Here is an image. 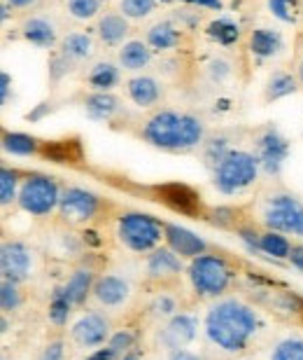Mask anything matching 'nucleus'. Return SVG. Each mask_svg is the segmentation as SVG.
Here are the masks:
<instances>
[{
	"instance_id": "27",
	"label": "nucleus",
	"mask_w": 303,
	"mask_h": 360,
	"mask_svg": "<svg viewBox=\"0 0 303 360\" xmlns=\"http://www.w3.org/2000/svg\"><path fill=\"white\" fill-rule=\"evenodd\" d=\"M63 59L70 61H82L91 54L93 42L86 33H70L66 40H63Z\"/></svg>"
},
{
	"instance_id": "7",
	"label": "nucleus",
	"mask_w": 303,
	"mask_h": 360,
	"mask_svg": "<svg viewBox=\"0 0 303 360\" xmlns=\"http://www.w3.org/2000/svg\"><path fill=\"white\" fill-rule=\"evenodd\" d=\"M142 136L156 148L182 150V115L173 110L156 112L142 129Z\"/></svg>"
},
{
	"instance_id": "30",
	"label": "nucleus",
	"mask_w": 303,
	"mask_h": 360,
	"mask_svg": "<svg viewBox=\"0 0 303 360\" xmlns=\"http://www.w3.org/2000/svg\"><path fill=\"white\" fill-rule=\"evenodd\" d=\"M297 91V82H294L292 75L287 73H276L266 84V101H276L283 96H290V94Z\"/></svg>"
},
{
	"instance_id": "5",
	"label": "nucleus",
	"mask_w": 303,
	"mask_h": 360,
	"mask_svg": "<svg viewBox=\"0 0 303 360\" xmlns=\"http://www.w3.org/2000/svg\"><path fill=\"white\" fill-rule=\"evenodd\" d=\"M61 201L59 185L49 176H31L19 190V206L26 213L33 215H47L52 213Z\"/></svg>"
},
{
	"instance_id": "44",
	"label": "nucleus",
	"mask_w": 303,
	"mask_h": 360,
	"mask_svg": "<svg viewBox=\"0 0 303 360\" xmlns=\"http://www.w3.org/2000/svg\"><path fill=\"white\" fill-rule=\"evenodd\" d=\"M290 260H292V264H294V267H297L299 271H303V246H292Z\"/></svg>"
},
{
	"instance_id": "18",
	"label": "nucleus",
	"mask_w": 303,
	"mask_h": 360,
	"mask_svg": "<svg viewBox=\"0 0 303 360\" xmlns=\"http://www.w3.org/2000/svg\"><path fill=\"white\" fill-rule=\"evenodd\" d=\"M21 35L33 42V45L38 47H52L56 42V31H54V24L52 21H47L45 17H31L24 21V26H21Z\"/></svg>"
},
{
	"instance_id": "49",
	"label": "nucleus",
	"mask_w": 303,
	"mask_h": 360,
	"mask_svg": "<svg viewBox=\"0 0 303 360\" xmlns=\"http://www.w3.org/2000/svg\"><path fill=\"white\" fill-rule=\"evenodd\" d=\"M119 360H140V358H138V354H124Z\"/></svg>"
},
{
	"instance_id": "10",
	"label": "nucleus",
	"mask_w": 303,
	"mask_h": 360,
	"mask_svg": "<svg viewBox=\"0 0 303 360\" xmlns=\"http://www.w3.org/2000/svg\"><path fill=\"white\" fill-rule=\"evenodd\" d=\"M0 269H3L5 281H24L31 271V250L19 241H7L0 250Z\"/></svg>"
},
{
	"instance_id": "9",
	"label": "nucleus",
	"mask_w": 303,
	"mask_h": 360,
	"mask_svg": "<svg viewBox=\"0 0 303 360\" xmlns=\"http://www.w3.org/2000/svg\"><path fill=\"white\" fill-rule=\"evenodd\" d=\"M98 206H100V201L96 194L89 190H82V187H70V190L61 194V201H59L61 215L70 222L91 220L93 215L98 213Z\"/></svg>"
},
{
	"instance_id": "2",
	"label": "nucleus",
	"mask_w": 303,
	"mask_h": 360,
	"mask_svg": "<svg viewBox=\"0 0 303 360\" xmlns=\"http://www.w3.org/2000/svg\"><path fill=\"white\" fill-rule=\"evenodd\" d=\"M257 174H259V160L255 155L243 153V150L227 153L224 160L215 169V187L222 194H236L255 183Z\"/></svg>"
},
{
	"instance_id": "39",
	"label": "nucleus",
	"mask_w": 303,
	"mask_h": 360,
	"mask_svg": "<svg viewBox=\"0 0 303 360\" xmlns=\"http://www.w3.org/2000/svg\"><path fill=\"white\" fill-rule=\"evenodd\" d=\"M152 311L168 316V314L175 311V300L168 297V295H159V297L154 300V304H152Z\"/></svg>"
},
{
	"instance_id": "6",
	"label": "nucleus",
	"mask_w": 303,
	"mask_h": 360,
	"mask_svg": "<svg viewBox=\"0 0 303 360\" xmlns=\"http://www.w3.org/2000/svg\"><path fill=\"white\" fill-rule=\"evenodd\" d=\"M264 220L273 232L303 236V204L290 194H276L269 199Z\"/></svg>"
},
{
	"instance_id": "34",
	"label": "nucleus",
	"mask_w": 303,
	"mask_h": 360,
	"mask_svg": "<svg viewBox=\"0 0 303 360\" xmlns=\"http://www.w3.org/2000/svg\"><path fill=\"white\" fill-rule=\"evenodd\" d=\"M17 185H19L17 171L14 169L0 171V201H3V206H7L10 201L17 199Z\"/></svg>"
},
{
	"instance_id": "43",
	"label": "nucleus",
	"mask_w": 303,
	"mask_h": 360,
	"mask_svg": "<svg viewBox=\"0 0 303 360\" xmlns=\"http://www.w3.org/2000/svg\"><path fill=\"white\" fill-rule=\"evenodd\" d=\"M86 360H117V354H114L110 347H105V349H98L96 354H91Z\"/></svg>"
},
{
	"instance_id": "4",
	"label": "nucleus",
	"mask_w": 303,
	"mask_h": 360,
	"mask_svg": "<svg viewBox=\"0 0 303 360\" xmlns=\"http://www.w3.org/2000/svg\"><path fill=\"white\" fill-rule=\"evenodd\" d=\"M189 278L198 295H220L227 290L231 269L227 260H222L217 255H198L191 260Z\"/></svg>"
},
{
	"instance_id": "41",
	"label": "nucleus",
	"mask_w": 303,
	"mask_h": 360,
	"mask_svg": "<svg viewBox=\"0 0 303 360\" xmlns=\"http://www.w3.org/2000/svg\"><path fill=\"white\" fill-rule=\"evenodd\" d=\"M234 211L231 208H217V211H213V222L215 225H220V227H229V225H234Z\"/></svg>"
},
{
	"instance_id": "38",
	"label": "nucleus",
	"mask_w": 303,
	"mask_h": 360,
	"mask_svg": "<svg viewBox=\"0 0 303 360\" xmlns=\"http://www.w3.org/2000/svg\"><path fill=\"white\" fill-rule=\"evenodd\" d=\"M133 342H135V337L131 333H126V330H121V333L112 335V340H110L107 347H110L117 356H124V354H128V351L133 349Z\"/></svg>"
},
{
	"instance_id": "8",
	"label": "nucleus",
	"mask_w": 303,
	"mask_h": 360,
	"mask_svg": "<svg viewBox=\"0 0 303 360\" xmlns=\"http://www.w3.org/2000/svg\"><path fill=\"white\" fill-rule=\"evenodd\" d=\"M156 199L173 211L182 215H198L201 213V197L196 190H191L184 183H163L154 187Z\"/></svg>"
},
{
	"instance_id": "25",
	"label": "nucleus",
	"mask_w": 303,
	"mask_h": 360,
	"mask_svg": "<svg viewBox=\"0 0 303 360\" xmlns=\"http://www.w3.org/2000/svg\"><path fill=\"white\" fill-rule=\"evenodd\" d=\"M119 82V70L114 63H107V61H100L96 66L91 68L89 73V84L93 89L98 91H110L114 84Z\"/></svg>"
},
{
	"instance_id": "22",
	"label": "nucleus",
	"mask_w": 303,
	"mask_h": 360,
	"mask_svg": "<svg viewBox=\"0 0 303 360\" xmlns=\"http://www.w3.org/2000/svg\"><path fill=\"white\" fill-rule=\"evenodd\" d=\"M98 35L107 45H119L128 35V24L124 14H105L98 21Z\"/></svg>"
},
{
	"instance_id": "45",
	"label": "nucleus",
	"mask_w": 303,
	"mask_h": 360,
	"mask_svg": "<svg viewBox=\"0 0 303 360\" xmlns=\"http://www.w3.org/2000/svg\"><path fill=\"white\" fill-rule=\"evenodd\" d=\"M0 98H3V103H7V98H10V75L7 73L0 75Z\"/></svg>"
},
{
	"instance_id": "24",
	"label": "nucleus",
	"mask_w": 303,
	"mask_h": 360,
	"mask_svg": "<svg viewBox=\"0 0 303 360\" xmlns=\"http://www.w3.org/2000/svg\"><path fill=\"white\" fill-rule=\"evenodd\" d=\"M91 285H93L91 271L89 269H77L73 276L68 278V283L63 290H66V295L70 297L73 304H82V302L86 300V295L91 292Z\"/></svg>"
},
{
	"instance_id": "23",
	"label": "nucleus",
	"mask_w": 303,
	"mask_h": 360,
	"mask_svg": "<svg viewBox=\"0 0 303 360\" xmlns=\"http://www.w3.org/2000/svg\"><path fill=\"white\" fill-rule=\"evenodd\" d=\"M147 42L154 49H173L180 42V33L168 21H159L147 31Z\"/></svg>"
},
{
	"instance_id": "13",
	"label": "nucleus",
	"mask_w": 303,
	"mask_h": 360,
	"mask_svg": "<svg viewBox=\"0 0 303 360\" xmlns=\"http://www.w3.org/2000/svg\"><path fill=\"white\" fill-rule=\"evenodd\" d=\"M196 330H198V321L194 319V316H189V314L173 316V319L168 321V326L163 328L161 342L173 351L184 349L187 344L196 337Z\"/></svg>"
},
{
	"instance_id": "28",
	"label": "nucleus",
	"mask_w": 303,
	"mask_h": 360,
	"mask_svg": "<svg viewBox=\"0 0 303 360\" xmlns=\"http://www.w3.org/2000/svg\"><path fill=\"white\" fill-rule=\"evenodd\" d=\"M259 250L271 257H278V260H283V257H290L292 253V243L285 239L283 232H266L259 236Z\"/></svg>"
},
{
	"instance_id": "17",
	"label": "nucleus",
	"mask_w": 303,
	"mask_h": 360,
	"mask_svg": "<svg viewBox=\"0 0 303 360\" xmlns=\"http://www.w3.org/2000/svg\"><path fill=\"white\" fill-rule=\"evenodd\" d=\"M42 157H47L49 162L56 164H77L82 162V143L77 139H66V141H52L42 146Z\"/></svg>"
},
{
	"instance_id": "42",
	"label": "nucleus",
	"mask_w": 303,
	"mask_h": 360,
	"mask_svg": "<svg viewBox=\"0 0 303 360\" xmlns=\"http://www.w3.org/2000/svg\"><path fill=\"white\" fill-rule=\"evenodd\" d=\"M61 358H63V344L61 342H52L40 356V360H61Z\"/></svg>"
},
{
	"instance_id": "40",
	"label": "nucleus",
	"mask_w": 303,
	"mask_h": 360,
	"mask_svg": "<svg viewBox=\"0 0 303 360\" xmlns=\"http://www.w3.org/2000/svg\"><path fill=\"white\" fill-rule=\"evenodd\" d=\"M269 7H271V12L276 14L278 19H283V21H292V14H290V0H269Z\"/></svg>"
},
{
	"instance_id": "50",
	"label": "nucleus",
	"mask_w": 303,
	"mask_h": 360,
	"mask_svg": "<svg viewBox=\"0 0 303 360\" xmlns=\"http://www.w3.org/2000/svg\"><path fill=\"white\" fill-rule=\"evenodd\" d=\"M299 80H301V84H303V59H301V63H299Z\"/></svg>"
},
{
	"instance_id": "37",
	"label": "nucleus",
	"mask_w": 303,
	"mask_h": 360,
	"mask_svg": "<svg viewBox=\"0 0 303 360\" xmlns=\"http://www.w3.org/2000/svg\"><path fill=\"white\" fill-rule=\"evenodd\" d=\"M0 302H3V311H14L19 307V290L14 281H3V288H0Z\"/></svg>"
},
{
	"instance_id": "47",
	"label": "nucleus",
	"mask_w": 303,
	"mask_h": 360,
	"mask_svg": "<svg viewBox=\"0 0 303 360\" xmlns=\"http://www.w3.org/2000/svg\"><path fill=\"white\" fill-rule=\"evenodd\" d=\"M5 3L10 5V7H19V10H26V7L35 5L38 0H5Z\"/></svg>"
},
{
	"instance_id": "16",
	"label": "nucleus",
	"mask_w": 303,
	"mask_h": 360,
	"mask_svg": "<svg viewBox=\"0 0 303 360\" xmlns=\"http://www.w3.org/2000/svg\"><path fill=\"white\" fill-rule=\"evenodd\" d=\"M93 295H96L100 304L119 307L128 297V283L119 276H103L93 283Z\"/></svg>"
},
{
	"instance_id": "35",
	"label": "nucleus",
	"mask_w": 303,
	"mask_h": 360,
	"mask_svg": "<svg viewBox=\"0 0 303 360\" xmlns=\"http://www.w3.org/2000/svg\"><path fill=\"white\" fill-rule=\"evenodd\" d=\"M98 7H100L98 0H70V3H68V12L73 14L75 19L86 21V19L96 17Z\"/></svg>"
},
{
	"instance_id": "20",
	"label": "nucleus",
	"mask_w": 303,
	"mask_h": 360,
	"mask_svg": "<svg viewBox=\"0 0 303 360\" xmlns=\"http://www.w3.org/2000/svg\"><path fill=\"white\" fill-rule=\"evenodd\" d=\"M250 49H252V54L262 56V59H269V56H276L280 49H283V38H280L278 31L259 28V31L252 33Z\"/></svg>"
},
{
	"instance_id": "48",
	"label": "nucleus",
	"mask_w": 303,
	"mask_h": 360,
	"mask_svg": "<svg viewBox=\"0 0 303 360\" xmlns=\"http://www.w3.org/2000/svg\"><path fill=\"white\" fill-rule=\"evenodd\" d=\"M187 3H198V5H208V7H220V0H187Z\"/></svg>"
},
{
	"instance_id": "19",
	"label": "nucleus",
	"mask_w": 303,
	"mask_h": 360,
	"mask_svg": "<svg viewBox=\"0 0 303 360\" xmlns=\"http://www.w3.org/2000/svg\"><path fill=\"white\" fill-rule=\"evenodd\" d=\"M128 96H131V101L135 105L149 108V105L156 103L159 96H161V84L149 75L133 77V80L128 82Z\"/></svg>"
},
{
	"instance_id": "33",
	"label": "nucleus",
	"mask_w": 303,
	"mask_h": 360,
	"mask_svg": "<svg viewBox=\"0 0 303 360\" xmlns=\"http://www.w3.org/2000/svg\"><path fill=\"white\" fill-rule=\"evenodd\" d=\"M154 5H156V0H121L119 10L128 19H142L154 12Z\"/></svg>"
},
{
	"instance_id": "15",
	"label": "nucleus",
	"mask_w": 303,
	"mask_h": 360,
	"mask_svg": "<svg viewBox=\"0 0 303 360\" xmlns=\"http://www.w3.org/2000/svg\"><path fill=\"white\" fill-rule=\"evenodd\" d=\"M180 269H182V264H180L177 253L168 248L154 250L147 260V274H149V278H154V281H166V278L177 276Z\"/></svg>"
},
{
	"instance_id": "46",
	"label": "nucleus",
	"mask_w": 303,
	"mask_h": 360,
	"mask_svg": "<svg viewBox=\"0 0 303 360\" xmlns=\"http://www.w3.org/2000/svg\"><path fill=\"white\" fill-rule=\"evenodd\" d=\"M170 360H201V358L196 354H189V351H184V349H177V351H173Z\"/></svg>"
},
{
	"instance_id": "14",
	"label": "nucleus",
	"mask_w": 303,
	"mask_h": 360,
	"mask_svg": "<svg viewBox=\"0 0 303 360\" xmlns=\"http://www.w3.org/2000/svg\"><path fill=\"white\" fill-rule=\"evenodd\" d=\"M107 335H110V326L100 314L82 316L73 328V337L82 347H98V344L105 342Z\"/></svg>"
},
{
	"instance_id": "21",
	"label": "nucleus",
	"mask_w": 303,
	"mask_h": 360,
	"mask_svg": "<svg viewBox=\"0 0 303 360\" xmlns=\"http://www.w3.org/2000/svg\"><path fill=\"white\" fill-rule=\"evenodd\" d=\"M152 59V49L140 40H131L126 42L124 47L119 49V63L126 70H142Z\"/></svg>"
},
{
	"instance_id": "26",
	"label": "nucleus",
	"mask_w": 303,
	"mask_h": 360,
	"mask_svg": "<svg viewBox=\"0 0 303 360\" xmlns=\"http://www.w3.org/2000/svg\"><path fill=\"white\" fill-rule=\"evenodd\" d=\"M117 110H119V101L105 91H98L86 98V112H89L93 120H107Z\"/></svg>"
},
{
	"instance_id": "11",
	"label": "nucleus",
	"mask_w": 303,
	"mask_h": 360,
	"mask_svg": "<svg viewBox=\"0 0 303 360\" xmlns=\"http://www.w3.org/2000/svg\"><path fill=\"white\" fill-rule=\"evenodd\" d=\"M287 153H290L287 141L278 131H273V129H269V131L257 141V160L269 174H278Z\"/></svg>"
},
{
	"instance_id": "12",
	"label": "nucleus",
	"mask_w": 303,
	"mask_h": 360,
	"mask_svg": "<svg viewBox=\"0 0 303 360\" xmlns=\"http://www.w3.org/2000/svg\"><path fill=\"white\" fill-rule=\"evenodd\" d=\"M166 241H168L170 250H175L180 257H198L206 255V241L198 234H194L191 229L180 227V225H166L163 227Z\"/></svg>"
},
{
	"instance_id": "1",
	"label": "nucleus",
	"mask_w": 303,
	"mask_h": 360,
	"mask_svg": "<svg viewBox=\"0 0 303 360\" xmlns=\"http://www.w3.org/2000/svg\"><path fill=\"white\" fill-rule=\"evenodd\" d=\"M257 314L238 300H224L208 311L206 333L224 351H243L257 333Z\"/></svg>"
},
{
	"instance_id": "31",
	"label": "nucleus",
	"mask_w": 303,
	"mask_h": 360,
	"mask_svg": "<svg viewBox=\"0 0 303 360\" xmlns=\"http://www.w3.org/2000/svg\"><path fill=\"white\" fill-rule=\"evenodd\" d=\"M70 307H73V302H70L66 290L59 288V290L54 292V297H52V304H49V319H52V323H56V326H63V323L68 321V316H70Z\"/></svg>"
},
{
	"instance_id": "29",
	"label": "nucleus",
	"mask_w": 303,
	"mask_h": 360,
	"mask_svg": "<svg viewBox=\"0 0 303 360\" xmlns=\"http://www.w3.org/2000/svg\"><path fill=\"white\" fill-rule=\"evenodd\" d=\"M3 148L12 155L26 157V155L38 153V141L28 134H5L3 136Z\"/></svg>"
},
{
	"instance_id": "32",
	"label": "nucleus",
	"mask_w": 303,
	"mask_h": 360,
	"mask_svg": "<svg viewBox=\"0 0 303 360\" xmlns=\"http://www.w3.org/2000/svg\"><path fill=\"white\" fill-rule=\"evenodd\" d=\"M271 360H303V340L299 337H290V340L280 342L273 349Z\"/></svg>"
},
{
	"instance_id": "3",
	"label": "nucleus",
	"mask_w": 303,
	"mask_h": 360,
	"mask_svg": "<svg viewBox=\"0 0 303 360\" xmlns=\"http://www.w3.org/2000/svg\"><path fill=\"white\" fill-rule=\"evenodd\" d=\"M163 227L166 225L147 213H124L119 218V239L131 250L147 253V250L156 248L161 236H166Z\"/></svg>"
},
{
	"instance_id": "36",
	"label": "nucleus",
	"mask_w": 303,
	"mask_h": 360,
	"mask_svg": "<svg viewBox=\"0 0 303 360\" xmlns=\"http://www.w3.org/2000/svg\"><path fill=\"white\" fill-rule=\"evenodd\" d=\"M210 35L217 38L220 42H224V45H229V42H234L238 38V26H234L227 19H220L210 26Z\"/></svg>"
}]
</instances>
